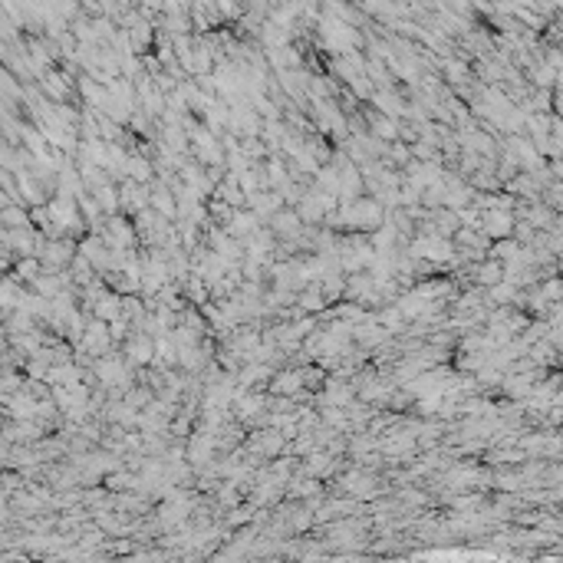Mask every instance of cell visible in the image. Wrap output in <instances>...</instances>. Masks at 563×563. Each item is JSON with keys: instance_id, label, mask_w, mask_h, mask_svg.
Returning a JSON list of instances; mask_svg holds the SVG:
<instances>
[{"instance_id": "1", "label": "cell", "mask_w": 563, "mask_h": 563, "mask_svg": "<svg viewBox=\"0 0 563 563\" xmlns=\"http://www.w3.org/2000/svg\"><path fill=\"white\" fill-rule=\"evenodd\" d=\"M152 356H155V339L149 333L132 336L129 343H126V359H129V366H145V362H152Z\"/></svg>"}, {"instance_id": "2", "label": "cell", "mask_w": 563, "mask_h": 563, "mask_svg": "<svg viewBox=\"0 0 563 563\" xmlns=\"http://www.w3.org/2000/svg\"><path fill=\"white\" fill-rule=\"evenodd\" d=\"M304 382H300V369H283L280 376H273L271 392L273 395H300Z\"/></svg>"}, {"instance_id": "3", "label": "cell", "mask_w": 563, "mask_h": 563, "mask_svg": "<svg viewBox=\"0 0 563 563\" xmlns=\"http://www.w3.org/2000/svg\"><path fill=\"white\" fill-rule=\"evenodd\" d=\"M504 264L501 260H487V264H481L477 267V280L484 283V290H491V287H498V283H504Z\"/></svg>"}, {"instance_id": "4", "label": "cell", "mask_w": 563, "mask_h": 563, "mask_svg": "<svg viewBox=\"0 0 563 563\" xmlns=\"http://www.w3.org/2000/svg\"><path fill=\"white\" fill-rule=\"evenodd\" d=\"M184 297H188L191 304H205V300H208V283L201 280V277H195V273H191V280H188V290H184Z\"/></svg>"}, {"instance_id": "5", "label": "cell", "mask_w": 563, "mask_h": 563, "mask_svg": "<svg viewBox=\"0 0 563 563\" xmlns=\"http://www.w3.org/2000/svg\"><path fill=\"white\" fill-rule=\"evenodd\" d=\"M231 217H234V208H228L224 201H211V221H215V224L228 228Z\"/></svg>"}]
</instances>
